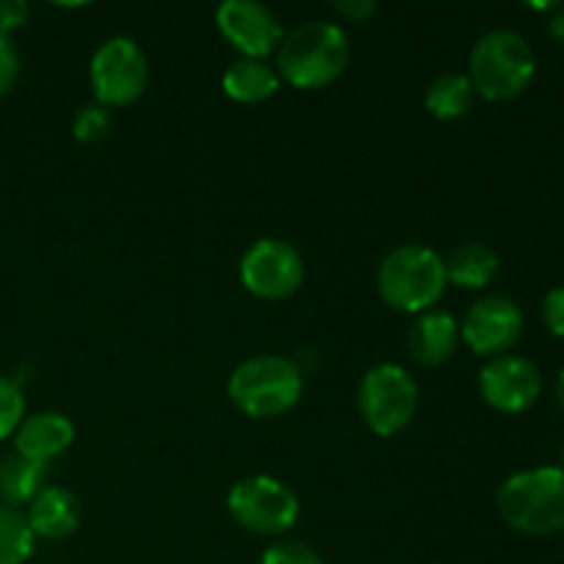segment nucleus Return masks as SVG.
I'll list each match as a JSON object with an SVG mask.
<instances>
[{"label": "nucleus", "instance_id": "21", "mask_svg": "<svg viewBox=\"0 0 564 564\" xmlns=\"http://www.w3.org/2000/svg\"><path fill=\"white\" fill-rule=\"evenodd\" d=\"M110 127H113V121H110L108 108H102V105H86L72 119V135H75L77 143L94 147V143L108 138Z\"/></svg>", "mask_w": 564, "mask_h": 564}, {"label": "nucleus", "instance_id": "30", "mask_svg": "<svg viewBox=\"0 0 564 564\" xmlns=\"http://www.w3.org/2000/svg\"><path fill=\"white\" fill-rule=\"evenodd\" d=\"M562 463H564V449H562ZM562 471H564V468H562Z\"/></svg>", "mask_w": 564, "mask_h": 564}, {"label": "nucleus", "instance_id": "26", "mask_svg": "<svg viewBox=\"0 0 564 564\" xmlns=\"http://www.w3.org/2000/svg\"><path fill=\"white\" fill-rule=\"evenodd\" d=\"M31 14V6L25 0H0V31L11 36V31L22 28Z\"/></svg>", "mask_w": 564, "mask_h": 564}, {"label": "nucleus", "instance_id": "22", "mask_svg": "<svg viewBox=\"0 0 564 564\" xmlns=\"http://www.w3.org/2000/svg\"><path fill=\"white\" fill-rule=\"evenodd\" d=\"M25 419V397L17 380L0 375V441L11 438Z\"/></svg>", "mask_w": 564, "mask_h": 564}, {"label": "nucleus", "instance_id": "6", "mask_svg": "<svg viewBox=\"0 0 564 564\" xmlns=\"http://www.w3.org/2000/svg\"><path fill=\"white\" fill-rule=\"evenodd\" d=\"M419 408V386L400 364H375L358 386V413L380 438L402 433Z\"/></svg>", "mask_w": 564, "mask_h": 564}, {"label": "nucleus", "instance_id": "9", "mask_svg": "<svg viewBox=\"0 0 564 564\" xmlns=\"http://www.w3.org/2000/svg\"><path fill=\"white\" fill-rule=\"evenodd\" d=\"M306 279V264L292 242L279 237H262L251 242L240 259V281L253 297L286 301L295 295Z\"/></svg>", "mask_w": 564, "mask_h": 564}, {"label": "nucleus", "instance_id": "3", "mask_svg": "<svg viewBox=\"0 0 564 564\" xmlns=\"http://www.w3.org/2000/svg\"><path fill=\"white\" fill-rule=\"evenodd\" d=\"M538 55L532 44L516 31H490L477 39L468 55V80L488 102H507L521 97L534 80Z\"/></svg>", "mask_w": 564, "mask_h": 564}, {"label": "nucleus", "instance_id": "12", "mask_svg": "<svg viewBox=\"0 0 564 564\" xmlns=\"http://www.w3.org/2000/svg\"><path fill=\"white\" fill-rule=\"evenodd\" d=\"M543 391V375L529 358L507 356L490 358L479 372V394L494 411L521 413L538 402Z\"/></svg>", "mask_w": 564, "mask_h": 564}, {"label": "nucleus", "instance_id": "25", "mask_svg": "<svg viewBox=\"0 0 564 564\" xmlns=\"http://www.w3.org/2000/svg\"><path fill=\"white\" fill-rule=\"evenodd\" d=\"M543 323L556 339H564V286H554L543 301Z\"/></svg>", "mask_w": 564, "mask_h": 564}, {"label": "nucleus", "instance_id": "5", "mask_svg": "<svg viewBox=\"0 0 564 564\" xmlns=\"http://www.w3.org/2000/svg\"><path fill=\"white\" fill-rule=\"evenodd\" d=\"M378 292L402 314L430 312L446 292L444 257L419 242L394 248L378 268Z\"/></svg>", "mask_w": 564, "mask_h": 564}, {"label": "nucleus", "instance_id": "19", "mask_svg": "<svg viewBox=\"0 0 564 564\" xmlns=\"http://www.w3.org/2000/svg\"><path fill=\"white\" fill-rule=\"evenodd\" d=\"M474 97H477V91H474L468 75L446 72V75H438L430 83L427 94H424V105H427L435 119L455 121L471 110Z\"/></svg>", "mask_w": 564, "mask_h": 564}, {"label": "nucleus", "instance_id": "14", "mask_svg": "<svg viewBox=\"0 0 564 564\" xmlns=\"http://www.w3.org/2000/svg\"><path fill=\"white\" fill-rule=\"evenodd\" d=\"M457 345H460V323L449 312L430 308V312L416 314L408 328V350L413 361L427 369L444 367L455 356Z\"/></svg>", "mask_w": 564, "mask_h": 564}, {"label": "nucleus", "instance_id": "16", "mask_svg": "<svg viewBox=\"0 0 564 564\" xmlns=\"http://www.w3.org/2000/svg\"><path fill=\"white\" fill-rule=\"evenodd\" d=\"M220 83H224L226 97L240 105L264 102V99H270L281 88V77L275 66H270L268 61L253 58H240L226 66Z\"/></svg>", "mask_w": 564, "mask_h": 564}, {"label": "nucleus", "instance_id": "8", "mask_svg": "<svg viewBox=\"0 0 564 564\" xmlns=\"http://www.w3.org/2000/svg\"><path fill=\"white\" fill-rule=\"evenodd\" d=\"M91 88L102 108H127L149 86V61L130 36H110L91 55Z\"/></svg>", "mask_w": 564, "mask_h": 564}, {"label": "nucleus", "instance_id": "23", "mask_svg": "<svg viewBox=\"0 0 564 564\" xmlns=\"http://www.w3.org/2000/svg\"><path fill=\"white\" fill-rule=\"evenodd\" d=\"M259 564H325L323 556L303 540H279L264 549Z\"/></svg>", "mask_w": 564, "mask_h": 564}, {"label": "nucleus", "instance_id": "15", "mask_svg": "<svg viewBox=\"0 0 564 564\" xmlns=\"http://www.w3.org/2000/svg\"><path fill=\"white\" fill-rule=\"evenodd\" d=\"M28 527L33 538L42 540H66L77 532L83 518V507L72 490L61 485H47L36 494V499L28 505Z\"/></svg>", "mask_w": 564, "mask_h": 564}, {"label": "nucleus", "instance_id": "27", "mask_svg": "<svg viewBox=\"0 0 564 564\" xmlns=\"http://www.w3.org/2000/svg\"><path fill=\"white\" fill-rule=\"evenodd\" d=\"M330 9H334L339 17H345V20L364 22L378 11V3H375V0H336Z\"/></svg>", "mask_w": 564, "mask_h": 564}, {"label": "nucleus", "instance_id": "10", "mask_svg": "<svg viewBox=\"0 0 564 564\" xmlns=\"http://www.w3.org/2000/svg\"><path fill=\"white\" fill-rule=\"evenodd\" d=\"M521 306L512 297L485 295L474 303L460 323V339L482 358L507 356L523 336Z\"/></svg>", "mask_w": 564, "mask_h": 564}, {"label": "nucleus", "instance_id": "29", "mask_svg": "<svg viewBox=\"0 0 564 564\" xmlns=\"http://www.w3.org/2000/svg\"><path fill=\"white\" fill-rule=\"evenodd\" d=\"M556 402H560V408L564 411V369L560 372V378H556Z\"/></svg>", "mask_w": 564, "mask_h": 564}, {"label": "nucleus", "instance_id": "2", "mask_svg": "<svg viewBox=\"0 0 564 564\" xmlns=\"http://www.w3.org/2000/svg\"><path fill=\"white\" fill-rule=\"evenodd\" d=\"M501 521L529 538H549L564 529V471L540 466L518 471L496 494Z\"/></svg>", "mask_w": 564, "mask_h": 564}, {"label": "nucleus", "instance_id": "4", "mask_svg": "<svg viewBox=\"0 0 564 564\" xmlns=\"http://www.w3.org/2000/svg\"><path fill=\"white\" fill-rule=\"evenodd\" d=\"M229 400L251 419H275L290 413L303 397V372L292 358L253 356L229 375Z\"/></svg>", "mask_w": 564, "mask_h": 564}, {"label": "nucleus", "instance_id": "11", "mask_svg": "<svg viewBox=\"0 0 564 564\" xmlns=\"http://www.w3.org/2000/svg\"><path fill=\"white\" fill-rule=\"evenodd\" d=\"M215 25L220 36L242 55V58L264 61L279 50L284 39L279 17L257 0H226L215 11Z\"/></svg>", "mask_w": 564, "mask_h": 564}, {"label": "nucleus", "instance_id": "18", "mask_svg": "<svg viewBox=\"0 0 564 564\" xmlns=\"http://www.w3.org/2000/svg\"><path fill=\"white\" fill-rule=\"evenodd\" d=\"M44 474H47V466L42 463L28 460L17 452L6 455L0 460V505L14 507V510L31 505L44 488Z\"/></svg>", "mask_w": 564, "mask_h": 564}, {"label": "nucleus", "instance_id": "1", "mask_svg": "<svg viewBox=\"0 0 564 564\" xmlns=\"http://www.w3.org/2000/svg\"><path fill=\"white\" fill-rule=\"evenodd\" d=\"M350 64V39L336 22L308 20L284 33L275 50V72L281 83L317 91L339 80Z\"/></svg>", "mask_w": 564, "mask_h": 564}, {"label": "nucleus", "instance_id": "24", "mask_svg": "<svg viewBox=\"0 0 564 564\" xmlns=\"http://www.w3.org/2000/svg\"><path fill=\"white\" fill-rule=\"evenodd\" d=\"M17 77H20V55H17L9 33L0 31V97L14 88Z\"/></svg>", "mask_w": 564, "mask_h": 564}, {"label": "nucleus", "instance_id": "13", "mask_svg": "<svg viewBox=\"0 0 564 564\" xmlns=\"http://www.w3.org/2000/svg\"><path fill=\"white\" fill-rule=\"evenodd\" d=\"M72 441H75V424L64 413L42 411L22 419L14 433V452L28 460L47 466L50 460L69 449Z\"/></svg>", "mask_w": 564, "mask_h": 564}, {"label": "nucleus", "instance_id": "28", "mask_svg": "<svg viewBox=\"0 0 564 564\" xmlns=\"http://www.w3.org/2000/svg\"><path fill=\"white\" fill-rule=\"evenodd\" d=\"M549 31H551V36H554V39H564V3L551 6Z\"/></svg>", "mask_w": 564, "mask_h": 564}, {"label": "nucleus", "instance_id": "17", "mask_svg": "<svg viewBox=\"0 0 564 564\" xmlns=\"http://www.w3.org/2000/svg\"><path fill=\"white\" fill-rule=\"evenodd\" d=\"M499 253L485 242H463L444 259L446 284L460 290H485L499 273Z\"/></svg>", "mask_w": 564, "mask_h": 564}, {"label": "nucleus", "instance_id": "7", "mask_svg": "<svg viewBox=\"0 0 564 564\" xmlns=\"http://www.w3.org/2000/svg\"><path fill=\"white\" fill-rule=\"evenodd\" d=\"M226 510H229L231 521L246 532L259 534V538H279L297 523L301 501H297L295 490L281 479L253 474V477L231 485L229 496H226Z\"/></svg>", "mask_w": 564, "mask_h": 564}, {"label": "nucleus", "instance_id": "20", "mask_svg": "<svg viewBox=\"0 0 564 564\" xmlns=\"http://www.w3.org/2000/svg\"><path fill=\"white\" fill-rule=\"evenodd\" d=\"M31 527L25 512L0 505V564H25L33 554Z\"/></svg>", "mask_w": 564, "mask_h": 564}]
</instances>
